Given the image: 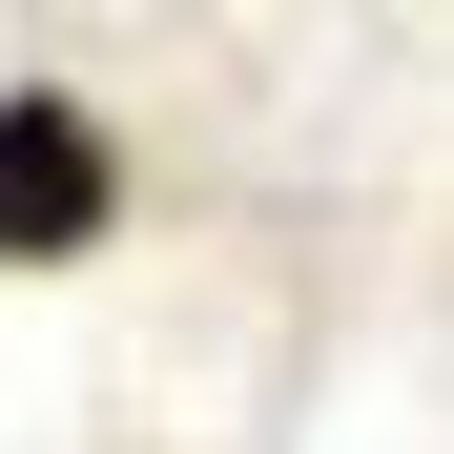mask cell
Instances as JSON below:
<instances>
[{"instance_id": "1", "label": "cell", "mask_w": 454, "mask_h": 454, "mask_svg": "<svg viewBox=\"0 0 454 454\" xmlns=\"http://www.w3.org/2000/svg\"><path fill=\"white\" fill-rule=\"evenodd\" d=\"M104 207H124V145L62 104V83H21V104H0V269L104 248Z\"/></svg>"}]
</instances>
